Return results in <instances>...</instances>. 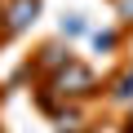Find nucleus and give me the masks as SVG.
Segmentation results:
<instances>
[{"mask_svg": "<svg viewBox=\"0 0 133 133\" xmlns=\"http://www.w3.org/2000/svg\"><path fill=\"white\" fill-rule=\"evenodd\" d=\"M62 36H84V18H80V14L62 18Z\"/></svg>", "mask_w": 133, "mask_h": 133, "instance_id": "4", "label": "nucleus"}, {"mask_svg": "<svg viewBox=\"0 0 133 133\" xmlns=\"http://www.w3.org/2000/svg\"><path fill=\"white\" fill-rule=\"evenodd\" d=\"M36 14H40V0H14L0 18H5V31H9V36H18V31H27V27L36 22Z\"/></svg>", "mask_w": 133, "mask_h": 133, "instance_id": "2", "label": "nucleus"}, {"mask_svg": "<svg viewBox=\"0 0 133 133\" xmlns=\"http://www.w3.org/2000/svg\"><path fill=\"white\" fill-rule=\"evenodd\" d=\"M58 129H62V133H76V129H80V115H76V111H62V115H58Z\"/></svg>", "mask_w": 133, "mask_h": 133, "instance_id": "5", "label": "nucleus"}, {"mask_svg": "<svg viewBox=\"0 0 133 133\" xmlns=\"http://www.w3.org/2000/svg\"><path fill=\"white\" fill-rule=\"evenodd\" d=\"M53 89L80 98V93L93 89V71H89V66H80V62H62V66H58V76H53Z\"/></svg>", "mask_w": 133, "mask_h": 133, "instance_id": "1", "label": "nucleus"}, {"mask_svg": "<svg viewBox=\"0 0 133 133\" xmlns=\"http://www.w3.org/2000/svg\"><path fill=\"white\" fill-rule=\"evenodd\" d=\"M93 44H98V49H115V31H98Z\"/></svg>", "mask_w": 133, "mask_h": 133, "instance_id": "6", "label": "nucleus"}, {"mask_svg": "<svg viewBox=\"0 0 133 133\" xmlns=\"http://www.w3.org/2000/svg\"><path fill=\"white\" fill-rule=\"evenodd\" d=\"M115 98H120V102H133V71H124V76L115 80Z\"/></svg>", "mask_w": 133, "mask_h": 133, "instance_id": "3", "label": "nucleus"}, {"mask_svg": "<svg viewBox=\"0 0 133 133\" xmlns=\"http://www.w3.org/2000/svg\"><path fill=\"white\" fill-rule=\"evenodd\" d=\"M115 9H120V18H124V22H133V0H115Z\"/></svg>", "mask_w": 133, "mask_h": 133, "instance_id": "7", "label": "nucleus"}]
</instances>
